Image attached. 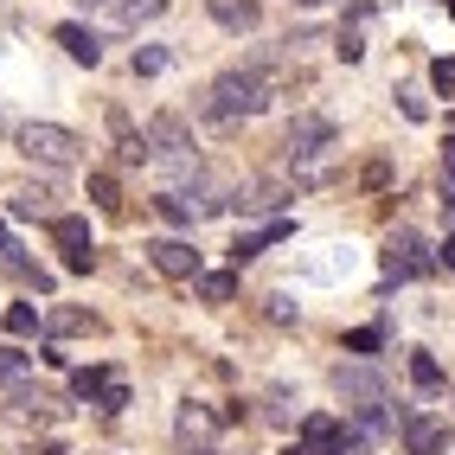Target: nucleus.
<instances>
[{
	"label": "nucleus",
	"instance_id": "obj_3",
	"mask_svg": "<svg viewBox=\"0 0 455 455\" xmlns=\"http://www.w3.org/2000/svg\"><path fill=\"white\" fill-rule=\"evenodd\" d=\"M13 141H20V155L39 161V167H77V155H84V141L65 123H20Z\"/></svg>",
	"mask_w": 455,
	"mask_h": 455
},
{
	"label": "nucleus",
	"instance_id": "obj_8",
	"mask_svg": "<svg viewBox=\"0 0 455 455\" xmlns=\"http://www.w3.org/2000/svg\"><path fill=\"white\" fill-rule=\"evenodd\" d=\"M398 430L411 455H443L449 449V423L443 417H423V411H398Z\"/></svg>",
	"mask_w": 455,
	"mask_h": 455
},
{
	"label": "nucleus",
	"instance_id": "obj_35",
	"mask_svg": "<svg viewBox=\"0 0 455 455\" xmlns=\"http://www.w3.org/2000/svg\"><path fill=\"white\" fill-rule=\"evenodd\" d=\"M283 455H315V449H301V443H295V449H283Z\"/></svg>",
	"mask_w": 455,
	"mask_h": 455
},
{
	"label": "nucleus",
	"instance_id": "obj_20",
	"mask_svg": "<svg viewBox=\"0 0 455 455\" xmlns=\"http://www.w3.org/2000/svg\"><path fill=\"white\" fill-rule=\"evenodd\" d=\"M0 327H7V333H20V340H26V333H39V308H33V301H13V308L0 315Z\"/></svg>",
	"mask_w": 455,
	"mask_h": 455
},
{
	"label": "nucleus",
	"instance_id": "obj_23",
	"mask_svg": "<svg viewBox=\"0 0 455 455\" xmlns=\"http://www.w3.org/2000/svg\"><path fill=\"white\" fill-rule=\"evenodd\" d=\"M411 379H417L423 391H436V385H443V366H436L430 353H411Z\"/></svg>",
	"mask_w": 455,
	"mask_h": 455
},
{
	"label": "nucleus",
	"instance_id": "obj_4",
	"mask_svg": "<svg viewBox=\"0 0 455 455\" xmlns=\"http://www.w3.org/2000/svg\"><path fill=\"white\" fill-rule=\"evenodd\" d=\"M379 263H385V276H430V269H436V257L423 251V237H417V231H404V225L385 237Z\"/></svg>",
	"mask_w": 455,
	"mask_h": 455
},
{
	"label": "nucleus",
	"instance_id": "obj_13",
	"mask_svg": "<svg viewBox=\"0 0 455 455\" xmlns=\"http://www.w3.org/2000/svg\"><path fill=\"white\" fill-rule=\"evenodd\" d=\"M173 430H180V443H205L212 430H219V417H212V411H199V404H180V417H173Z\"/></svg>",
	"mask_w": 455,
	"mask_h": 455
},
{
	"label": "nucleus",
	"instance_id": "obj_14",
	"mask_svg": "<svg viewBox=\"0 0 455 455\" xmlns=\"http://www.w3.org/2000/svg\"><path fill=\"white\" fill-rule=\"evenodd\" d=\"M58 45H65L77 65H97V58H103V45H97V33H90V26H58Z\"/></svg>",
	"mask_w": 455,
	"mask_h": 455
},
{
	"label": "nucleus",
	"instance_id": "obj_28",
	"mask_svg": "<svg viewBox=\"0 0 455 455\" xmlns=\"http://www.w3.org/2000/svg\"><path fill=\"white\" fill-rule=\"evenodd\" d=\"M90 199H97V205H109V212L123 205V199H116V180H109V173H90Z\"/></svg>",
	"mask_w": 455,
	"mask_h": 455
},
{
	"label": "nucleus",
	"instance_id": "obj_9",
	"mask_svg": "<svg viewBox=\"0 0 455 455\" xmlns=\"http://www.w3.org/2000/svg\"><path fill=\"white\" fill-rule=\"evenodd\" d=\"M283 199H289L283 180H244V187L231 193V212H237V219H263V212H276Z\"/></svg>",
	"mask_w": 455,
	"mask_h": 455
},
{
	"label": "nucleus",
	"instance_id": "obj_11",
	"mask_svg": "<svg viewBox=\"0 0 455 455\" xmlns=\"http://www.w3.org/2000/svg\"><path fill=\"white\" fill-rule=\"evenodd\" d=\"M205 13L225 26V33H251V26L263 20V7L257 0H205Z\"/></svg>",
	"mask_w": 455,
	"mask_h": 455
},
{
	"label": "nucleus",
	"instance_id": "obj_26",
	"mask_svg": "<svg viewBox=\"0 0 455 455\" xmlns=\"http://www.w3.org/2000/svg\"><path fill=\"white\" fill-rule=\"evenodd\" d=\"M161 71H167V52L161 45H141L135 52V77H161Z\"/></svg>",
	"mask_w": 455,
	"mask_h": 455
},
{
	"label": "nucleus",
	"instance_id": "obj_1",
	"mask_svg": "<svg viewBox=\"0 0 455 455\" xmlns=\"http://www.w3.org/2000/svg\"><path fill=\"white\" fill-rule=\"evenodd\" d=\"M269 97H276V90H269L263 65H231L225 77H212L199 90V116H205V123H219V129H231V123H244V116H263Z\"/></svg>",
	"mask_w": 455,
	"mask_h": 455
},
{
	"label": "nucleus",
	"instance_id": "obj_24",
	"mask_svg": "<svg viewBox=\"0 0 455 455\" xmlns=\"http://www.w3.org/2000/svg\"><path fill=\"white\" fill-rule=\"evenodd\" d=\"M366 443H372V436H366V430L353 423V430H340V436L327 443V455H366Z\"/></svg>",
	"mask_w": 455,
	"mask_h": 455
},
{
	"label": "nucleus",
	"instance_id": "obj_16",
	"mask_svg": "<svg viewBox=\"0 0 455 455\" xmlns=\"http://www.w3.org/2000/svg\"><path fill=\"white\" fill-rule=\"evenodd\" d=\"M45 327H52V333H90V327H97V315H90V308H65V301H58V308L45 315Z\"/></svg>",
	"mask_w": 455,
	"mask_h": 455
},
{
	"label": "nucleus",
	"instance_id": "obj_25",
	"mask_svg": "<svg viewBox=\"0 0 455 455\" xmlns=\"http://www.w3.org/2000/svg\"><path fill=\"white\" fill-rule=\"evenodd\" d=\"M26 366H33V359H26L20 347H0V379H7V385H20V379H26Z\"/></svg>",
	"mask_w": 455,
	"mask_h": 455
},
{
	"label": "nucleus",
	"instance_id": "obj_21",
	"mask_svg": "<svg viewBox=\"0 0 455 455\" xmlns=\"http://www.w3.org/2000/svg\"><path fill=\"white\" fill-rule=\"evenodd\" d=\"M199 295H205V301H237L231 269H205V276H199Z\"/></svg>",
	"mask_w": 455,
	"mask_h": 455
},
{
	"label": "nucleus",
	"instance_id": "obj_19",
	"mask_svg": "<svg viewBox=\"0 0 455 455\" xmlns=\"http://www.w3.org/2000/svg\"><path fill=\"white\" fill-rule=\"evenodd\" d=\"M155 212H161L167 225H193V219H199V205H193L187 193H161V199H155Z\"/></svg>",
	"mask_w": 455,
	"mask_h": 455
},
{
	"label": "nucleus",
	"instance_id": "obj_38",
	"mask_svg": "<svg viewBox=\"0 0 455 455\" xmlns=\"http://www.w3.org/2000/svg\"><path fill=\"white\" fill-rule=\"evenodd\" d=\"M187 455H205V449H187Z\"/></svg>",
	"mask_w": 455,
	"mask_h": 455
},
{
	"label": "nucleus",
	"instance_id": "obj_34",
	"mask_svg": "<svg viewBox=\"0 0 455 455\" xmlns=\"http://www.w3.org/2000/svg\"><path fill=\"white\" fill-rule=\"evenodd\" d=\"M436 263H449V269H455V231H449V244H443V257H436Z\"/></svg>",
	"mask_w": 455,
	"mask_h": 455
},
{
	"label": "nucleus",
	"instance_id": "obj_32",
	"mask_svg": "<svg viewBox=\"0 0 455 455\" xmlns=\"http://www.w3.org/2000/svg\"><path fill=\"white\" fill-rule=\"evenodd\" d=\"M398 103H404V116H411V123H423V116H430V109H423V97H417V90H398Z\"/></svg>",
	"mask_w": 455,
	"mask_h": 455
},
{
	"label": "nucleus",
	"instance_id": "obj_6",
	"mask_svg": "<svg viewBox=\"0 0 455 455\" xmlns=\"http://www.w3.org/2000/svg\"><path fill=\"white\" fill-rule=\"evenodd\" d=\"M333 135H340V129H333L327 116H295L283 148H289V161H321L327 148H333Z\"/></svg>",
	"mask_w": 455,
	"mask_h": 455
},
{
	"label": "nucleus",
	"instance_id": "obj_39",
	"mask_svg": "<svg viewBox=\"0 0 455 455\" xmlns=\"http://www.w3.org/2000/svg\"><path fill=\"white\" fill-rule=\"evenodd\" d=\"M301 7H315V0H301Z\"/></svg>",
	"mask_w": 455,
	"mask_h": 455
},
{
	"label": "nucleus",
	"instance_id": "obj_29",
	"mask_svg": "<svg viewBox=\"0 0 455 455\" xmlns=\"http://www.w3.org/2000/svg\"><path fill=\"white\" fill-rule=\"evenodd\" d=\"M123 404H129V385H123V379H109V385H103V398H97V411H123Z\"/></svg>",
	"mask_w": 455,
	"mask_h": 455
},
{
	"label": "nucleus",
	"instance_id": "obj_36",
	"mask_svg": "<svg viewBox=\"0 0 455 455\" xmlns=\"http://www.w3.org/2000/svg\"><path fill=\"white\" fill-rule=\"evenodd\" d=\"M0 251H13V244H7V225H0Z\"/></svg>",
	"mask_w": 455,
	"mask_h": 455
},
{
	"label": "nucleus",
	"instance_id": "obj_7",
	"mask_svg": "<svg viewBox=\"0 0 455 455\" xmlns=\"http://www.w3.org/2000/svg\"><path fill=\"white\" fill-rule=\"evenodd\" d=\"M148 263H155L161 276H173V283H193L199 276V251L187 244V237H155V244H148Z\"/></svg>",
	"mask_w": 455,
	"mask_h": 455
},
{
	"label": "nucleus",
	"instance_id": "obj_15",
	"mask_svg": "<svg viewBox=\"0 0 455 455\" xmlns=\"http://www.w3.org/2000/svg\"><path fill=\"white\" fill-rule=\"evenodd\" d=\"M13 219H58V212H52V193H45V187H20V193H13Z\"/></svg>",
	"mask_w": 455,
	"mask_h": 455
},
{
	"label": "nucleus",
	"instance_id": "obj_12",
	"mask_svg": "<svg viewBox=\"0 0 455 455\" xmlns=\"http://www.w3.org/2000/svg\"><path fill=\"white\" fill-rule=\"evenodd\" d=\"M289 231H295L289 219H276L269 231H244V237H237V244H231V263H251V257H263V251L276 244V237H289Z\"/></svg>",
	"mask_w": 455,
	"mask_h": 455
},
{
	"label": "nucleus",
	"instance_id": "obj_2",
	"mask_svg": "<svg viewBox=\"0 0 455 455\" xmlns=\"http://www.w3.org/2000/svg\"><path fill=\"white\" fill-rule=\"evenodd\" d=\"M148 161L155 167H167V173H199V155H193V123L187 116H173V109H161V116H148Z\"/></svg>",
	"mask_w": 455,
	"mask_h": 455
},
{
	"label": "nucleus",
	"instance_id": "obj_17",
	"mask_svg": "<svg viewBox=\"0 0 455 455\" xmlns=\"http://www.w3.org/2000/svg\"><path fill=\"white\" fill-rule=\"evenodd\" d=\"M340 436V423L333 417H301V449H315V455H327V443Z\"/></svg>",
	"mask_w": 455,
	"mask_h": 455
},
{
	"label": "nucleus",
	"instance_id": "obj_5",
	"mask_svg": "<svg viewBox=\"0 0 455 455\" xmlns=\"http://www.w3.org/2000/svg\"><path fill=\"white\" fill-rule=\"evenodd\" d=\"M333 391L353 404V411H366V404H385V379L372 366H359V359H347V366H333Z\"/></svg>",
	"mask_w": 455,
	"mask_h": 455
},
{
	"label": "nucleus",
	"instance_id": "obj_33",
	"mask_svg": "<svg viewBox=\"0 0 455 455\" xmlns=\"http://www.w3.org/2000/svg\"><path fill=\"white\" fill-rule=\"evenodd\" d=\"M372 347H379V333H372V327H366V333H347V353H372Z\"/></svg>",
	"mask_w": 455,
	"mask_h": 455
},
{
	"label": "nucleus",
	"instance_id": "obj_31",
	"mask_svg": "<svg viewBox=\"0 0 455 455\" xmlns=\"http://www.w3.org/2000/svg\"><path fill=\"white\" fill-rule=\"evenodd\" d=\"M333 52H340V58H347V65H353V58H359V52H366V45H359V33H353V26H340V45H333Z\"/></svg>",
	"mask_w": 455,
	"mask_h": 455
},
{
	"label": "nucleus",
	"instance_id": "obj_37",
	"mask_svg": "<svg viewBox=\"0 0 455 455\" xmlns=\"http://www.w3.org/2000/svg\"><path fill=\"white\" fill-rule=\"evenodd\" d=\"M45 455H65V449H45Z\"/></svg>",
	"mask_w": 455,
	"mask_h": 455
},
{
	"label": "nucleus",
	"instance_id": "obj_18",
	"mask_svg": "<svg viewBox=\"0 0 455 455\" xmlns=\"http://www.w3.org/2000/svg\"><path fill=\"white\" fill-rule=\"evenodd\" d=\"M52 237H58V244H65L71 257H77V251H90V225H84V219H65V212L52 219Z\"/></svg>",
	"mask_w": 455,
	"mask_h": 455
},
{
	"label": "nucleus",
	"instance_id": "obj_27",
	"mask_svg": "<svg viewBox=\"0 0 455 455\" xmlns=\"http://www.w3.org/2000/svg\"><path fill=\"white\" fill-rule=\"evenodd\" d=\"M443 212L455 219V141L443 148Z\"/></svg>",
	"mask_w": 455,
	"mask_h": 455
},
{
	"label": "nucleus",
	"instance_id": "obj_30",
	"mask_svg": "<svg viewBox=\"0 0 455 455\" xmlns=\"http://www.w3.org/2000/svg\"><path fill=\"white\" fill-rule=\"evenodd\" d=\"M430 84L443 90V97H455V65H449V58H436V65H430Z\"/></svg>",
	"mask_w": 455,
	"mask_h": 455
},
{
	"label": "nucleus",
	"instance_id": "obj_22",
	"mask_svg": "<svg viewBox=\"0 0 455 455\" xmlns=\"http://www.w3.org/2000/svg\"><path fill=\"white\" fill-rule=\"evenodd\" d=\"M109 379H116L109 366H84V372H77L71 385H77V398H103V385H109Z\"/></svg>",
	"mask_w": 455,
	"mask_h": 455
},
{
	"label": "nucleus",
	"instance_id": "obj_10",
	"mask_svg": "<svg viewBox=\"0 0 455 455\" xmlns=\"http://www.w3.org/2000/svg\"><path fill=\"white\" fill-rule=\"evenodd\" d=\"M97 13H103V26H116V33H135V26L167 13V0H97Z\"/></svg>",
	"mask_w": 455,
	"mask_h": 455
}]
</instances>
